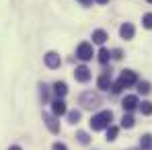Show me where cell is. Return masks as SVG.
I'll return each mask as SVG.
<instances>
[{
	"mask_svg": "<svg viewBox=\"0 0 152 150\" xmlns=\"http://www.w3.org/2000/svg\"><path fill=\"white\" fill-rule=\"evenodd\" d=\"M134 124H136V119H134L129 113H126V115L121 117V127H127V130H129V127H134Z\"/></svg>",
	"mask_w": 152,
	"mask_h": 150,
	"instance_id": "cell-16",
	"label": "cell"
},
{
	"mask_svg": "<svg viewBox=\"0 0 152 150\" xmlns=\"http://www.w3.org/2000/svg\"><path fill=\"white\" fill-rule=\"evenodd\" d=\"M134 33H136V29L132 23H124V25L119 27V35L124 37V39H132L134 37Z\"/></svg>",
	"mask_w": 152,
	"mask_h": 150,
	"instance_id": "cell-10",
	"label": "cell"
},
{
	"mask_svg": "<svg viewBox=\"0 0 152 150\" xmlns=\"http://www.w3.org/2000/svg\"><path fill=\"white\" fill-rule=\"evenodd\" d=\"M134 84H138V76H136V72H132V70H124L121 76H119V80L111 84V91H113V93H121L124 89L134 86Z\"/></svg>",
	"mask_w": 152,
	"mask_h": 150,
	"instance_id": "cell-1",
	"label": "cell"
},
{
	"mask_svg": "<svg viewBox=\"0 0 152 150\" xmlns=\"http://www.w3.org/2000/svg\"><path fill=\"white\" fill-rule=\"evenodd\" d=\"M76 138H78V142H80V144H88V142H91V138H88V134H86V132H78V134H76Z\"/></svg>",
	"mask_w": 152,
	"mask_h": 150,
	"instance_id": "cell-21",
	"label": "cell"
},
{
	"mask_svg": "<svg viewBox=\"0 0 152 150\" xmlns=\"http://www.w3.org/2000/svg\"><path fill=\"white\" fill-rule=\"evenodd\" d=\"M80 103H82L86 109H95V107L101 105V97H99L97 93H84V95L80 97Z\"/></svg>",
	"mask_w": 152,
	"mask_h": 150,
	"instance_id": "cell-4",
	"label": "cell"
},
{
	"mask_svg": "<svg viewBox=\"0 0 152 150\" xmlns=\"http://www.w3.org/2000/svg\"><path fill=\"white\" fill-rule=\"evenodd\" d=\"M111 58H115V60H121V58H124V51H121V50H113V51H111Z\"/></svg>",
	"mask_w": 152,
	"mask_h": 150,
	"instance_id": "cell-23",
	"label": "cell"
},
{
	"mask_svg": "<svg viewBox=\"0 0 152 150\" xmlns=\"http://www.w3.org/2000/svg\"><path fill=\"white\" fill-rule=\"evenodd\" d=\"M111 121H113V113H111V111H101V113L93 115L91 127H93L95 132H101V130H107V127L111 125Z\"/></svg>",
	"mask_w": 152,
	"mask_h": 150,
	"instance_id": "cell-2",
	"label": "cell"
},
{
	"mask_svg": "<svg viewBox=\"0 0 152 150\" xmlns=\"http://www.w3.org/2000/svg\"><path fill=\"white\" fill-rule=\"evenodd\" d=\"M8 150H21V146H10Z\"/></svg>",
	"mask_w": 152,
	"mask_h": 150,
	"instance_id": "cell-27",
	"label": "cell"
},
{
	"mask_svg": "<svg viewBox=\"0 0 152 150\" xmlns=\"http://www.w3.org/2000/svg\"><path fill=\"white\" fill-rule=\"evenodd\" d=\"M60 64H62V60H60V56L56 51H48L45 53V66L48 68H60Z\"/></svg>",
	"mask_w": 152,
	"mask_h": 150,
	"instance_id": "cell-9",
	"label": "cell"
},
{
	"mask_svg": "<svg viewBox=\"0 0 152 150\" xmlns=\"http://www.w3.org/2000/svg\"><path fill=\"white\" fill-rule=\"evenodd\" d=\"M117 134H119V127H115V125H109V127H107V140H109V142H113V140L117 138Z\"/></svg>",
	"mask_w": 152,
	"mask_h": 150,
	"instance_id": "cell-18",
	"label": "cell"
},
{
	"mask_svg": "<svg viewBox=\"0 0 152 150\" xmlns=\"http://www.w3.org/2000/svg\"><path fill=\"white\" fill-rule=\"evenodd\" d=\"M107 41V33L103 31V29H97V31H93V43H97V45H103Z\"/></svg>",
	"mask_w": 152,
	"mask_h": 150,
	"instance_id": "cell-13",
	"label": "cell"
},
{
	"mask_svg": "<svg viewBox=\"0 0 152 150\" xmlns=\"http://www.w3.org/2000/svg\"><path fill=\"white\" fill-rule=\"evenodd\" d=\"M53 93H56V95H58L60 99H64V97H66V93H68V84H66V82H60V80H58V82L53 84Z\"/></svg>",
	"mask_w": 152,
	"mask_h": 150,
	"instance_id": "cell-12",
	"label": "cell"
},
{
	"mask_svg": "<svg viewBox=\"0 0 152 150\" xmlns=\"http://www.w3.org/2000/svg\"><path fill=\"white\" fill-rule=\"evenodd\" d=\"M51 111H53V115L56 117H62V115H66L68 113V109H66V103H64V99H58L51 103Z\"/></svg>",
	"mask_w": 152,
	"mask_h": 150,
	"instance_id": "cell-5",
	"label": "cell"
},
{
	"mask_svg": "<svg viewBox=\"0 0 152 150\" xmlns=\"http://www.w3.org/2000/svg\"><path fill=\"white\" fill-rule=\"evenodd\" d=\"M74 78L78 82H88V80H91V70H88L86 66H78L74 70Z\"/></svg>",
	"mask_w": 152,
	"mask_h": 150,
	"instance_id": "cell-7",
	"label": "cell"
},
{
	"mask_svg": "<svg viewBox=\"0 0 152 150\" xmlns=\"http://www.w3.org/2000/svg\"><path fill=\"white\" fill-rule=\"evenodd\" d=\"M140 148H146V150L152 148V134H144L140 138Z\"/></svg>",
	"mask_w": 152,
	"mask_h": 150,
	"instance_id": "cell-14",
	"label": "cell"
},
{
	"mask_svg": "<svg viewBox=\"0 0 152 150\" xmlns=\"http://www.w3.org/2000/svg\"><path fill=\"white\" fill-rule=\"evenodd\" d=\"M142 25L146 27V29H152V12H148V15L142 17Z\"/></svg>",
	"mask_w": 152,
	"mask_h": 150,
	"instance_id": "cell-22",
	"label": "cell"
},
{
	"mask_svg": "<svg viewBox=\"0 0 152 150\" xmlns=\"http://www.w3.org/2000/svg\"><path fill=\"white\" fill-rule=\"evenodd\" d=\"M138 93H140V95H148V93H150V82H146V80L138 82Z\"/></svg>",
	"mask_w": 152,
	"mask_h": 150,
	"instance_id": "cell-19",
	"label": "cell"
},
{
	"mask_svg": "<svg viewBox=\"0 0 152 150\" xmlns=\"http://www.w3.org/2000/svg\"><path fill=\"white\" fill-rule=\"evenodd\" d=\"M138 107H140L142 115H152V103L150 101H144V103H140Z\"/></svg>",
	"mask_w": 152,
	"mask_h": 150,
	"instance_id": "cell-17",
	"label": "cell"
},
{
	"mask_svg": "<svg viewBox=\"0 0 152 150\" xmlns=\"http://www.w3.org/2000/svg\"><path fill=\"white\" fill-rule=\"evenodd\" d=\"M97 60H99L101 64H107V62L111 60V51H109V50H105V48H103V50L99 51V53H97Z\"/></svg>",
	"mask_w": 152,
	"mask_h": 150,
	"instance_id": "cell-15",
	"label": "cell"
},
{
	"mask_svg": "<svg viewBox=\"0 0 152 150\" xmlns=\"http://www.w3.org/2000/svg\"><path fill=\"white\" fill-rule=\"evenodd\" d=\"M51 150H68V146H66V144H62V142H56V144L51 146Z\"/></svg>",
	"mask_w": 152,
	"mask_h": 150,
	"instance_id": "cell-24",
	"label": "cell"
},
{
	"mask_svg": "<svg viewBox=\"0 0 152 150\" xmlns=\"http://www.w3.org/2000/svg\"><path fill=\"white\" fill-rule=\"evenodd\" d=\"M66 115H68V121L70 124H78L80 121V111H68Z\"/></svg>",
	"mask_w": 152,
	"mask_h": 150,
	"instance_id": "cell-20",
	"label": "cell"
},
{
	"mask_svg": "<svg viewBox=\"0 0 152 150\" xmlns=\"http://www.w3.org/2000/svg\"><path fill=\"white\" fill-rule=\"evenodd\" d=\"M95 2H97V4H107L109 0H95Z\"/></svg>",
	"mask_w": 152,
	"mask_h": 150,
	"instance_id": "cell-26",
	"label": "cell"
},
{
	"mask_svg": "<svg viewBox=\"0 0 152 150\" xmlns=\"http://www.w3.org/2000/svg\"><path fill=\"white\" fill-rule=\"evenodd\" d=\"M48 95H50V93H48V86L43 84V86H41V99H43V101H48Z\"/></svg>",
	"mask_w": 152,
	"mask_h": 150,
	"instance_id": "cell-25",
	"label": "cell"
},
{
	"mask_svg": "<svg viewBox=\"0 0 152 150\" xmlns=\"http://www.w3.org/2000/svg\"><path fill=\"white\" fill-rule=\"evenodd\" d=\"M97 84H99V89H103V91H107V89H111V74L109 72H103L101 76H99V80H97Z\"/></svg>",
	"mask_w": 152,
	"mask_h": 150,
	"instance_id": "cell-11",
	"label": "cell"
},
{
	"mask_svg": "<svg viewBox=\"0 0 152 150\" xmlns=\"http://www.w3.org/2000/svg\"><path fill=\"white\" fill-rule=\"evenodd\" d=\"M43 121H45V125L50 127V132H51V134H58V132H60V124H58L56 115H50V113H43Z\"/></svg>",
	"mask_w": 152,
	"mask_h": 150,
	"instance_id": "cell-8",
	"label": "cell"
},
{
	"mask_svg": "<svg viewBox=\"0 0 152 150\" xmlns=\"http://www.w3.org/2000/svg\"><path fill=\"white\" fill-rule=\"evenodd\" d=\"M93 45L91 43H86V41H82L78 48H76V58L78 60H82V62H88V60H93Z\"/></svg>",
	"mask_w": 152,
	"mask_h": 150,
	"instance_id": "cell-3",
	"label": "cell"
},
{
	"mask_svg": "<svg viewBox=\"0 0 152 150\" xmlns=\"http://www.w3.org/2000/svg\"><path fill=\"white\" fill-rule=\"evenodd\" d=\"M148 2H150V4H152V0H148Z\"/></svg>",
	"mask_w": 152,
	"mask_h": 150,
	"instance_id": "cell-29",
	"label": "cell"
},
{
	"mask_svg": "<svg viewBox=\"0 0 152 150\" xmlns=\"http://www.w3.org/2000/svg\"><path fill=\"white\" fill-rule=\"evenodd\" d=\"M138 105H140V101H138L136 95H127L126 99L121 101V107H124V111H127V113H129V111H134Z\"/></svg>",
	"mask_w": 152,
	"mask_h": 150,
	"instance_id": "cell-6",
	"label": "cell"
},
{
	"mask_svg": "<svg viewBox=\"0 0 152 150\" xmlns=\"http://www.w3.org/2000/svg\"><path fill=\"white\" fill-rule=\"evenodd\" d=\"M80 2H82V4H91L93 0H80Z\"/></svg>",
	"mask_w": 152,
	"mask_h": 150,
	"instance_id": "cell-28",
	"label": "cell"
}]
</instances>
